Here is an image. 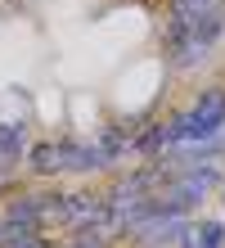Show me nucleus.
<instances>
[{
	"instance_id": "2",
	"label": "nucleus",
	"mask_w": 225,
	"mask_h": 248,
	"mask_svg": "<svg viewBox=\"0 0 225 248\" xmlns=\"http://www.w3.org/2000/svg\"><path fill=\"white\" fill-rule=\"evenodd\" d=\"M117 163V149L108 140H41L27 149V167L36 176H72V171H99Z\"/></svg>"
},
{
	"instance_id": "1",
	"label": "nucleus",
	"mask_w": 225,
	"mask_h": 248,
	"mask_svg": "<svg viewBox=\"0 0 225 248\" xmlns=\"http://www.w3.org/2000/svg\"><path fill=\"white\" fill-rule=\"evenodd\" d=\"M225 32V0L212 5H194V9H171V27H167V63L176 72H189L207 63L212 46Z\"/></svg>"
},
{
	"instance_id": "8",
	"label": "nucleus",
	"mask_w": 225,
	"mask_h": 248,
	"mask_svg": "<svg viewBox=\"0 0 225 248\" xmlns=\"http://www.w3.org/2000/svg\"><path fill=\"white\" fill-rule=\"evenodd\" d=\"M9 189V163H0V194Z\"/></svg>"
},
{
	"instance_id": "6",
	"label": "nucleus",
	"mask_w": 225,
	"mask_h": 248,
	"mask_svg": "<svg viewBox=\"0 0 225 248\" xmlns=\"http://www.w3.org/2000/svg\"><path fill=\"white\" fill-rule=\"evenodd\" d=\"M63 248H108V230H104V226H81V230L68 235Z\"/></svg>"
},
{
	"instance_id": "3",
	"label": "nucleus",
	"mask_w": 225,
	"mask_h": 248,
	"mask_svg": "<svg viewBox=\"0 0 225 248\" xmlns=\"http://www.w3.org/2000/svg\"><path fill=\"white\" fill-rule=\"evenodd\" d=\"M162 131H167V149H194V144L221 136L225 131V86L198 91V99H194L189 108L171 113V118L162 122Z\"/></svg>"
},
{
	"instance_id": "10",
	"label": "nucleus",
	"mask_w": 225,
	"mask_h": 248,
	"mask_svg": "<svg viewBox=\"0 0 225 248\" xmlns=\"http://www.w3.org/2000/svg\"><path fill=\"white\" fill-rule=\"evenodd\" d=\"M221 208H225V181H221Z\"/></svg>"
},
{
	"instance_id": "9",
	"label": "nucleus",
	"mask_w": 225,
	"mask_h": 248,
	"mask_svg": "<svg viewBox=\"0 0 225 248\" xmlns=\"http://www.w3.org/2000/svg\"><path fill=\"white\" fill-rule=\"evenodd\" d=\"M5 235H9V226H5V221H0V244H5Z\"/></svg>"
},
{
	"instance_id": "4",
	"label": "nucleus",
	"mask_w": 225,
	"mask_h": 248,
	"mask_svg": "<svg viewBox=\"0 0 225 248\" xmlns=\"http://www.w3.org/2000/svg\"><path fill=\"white\" fill-rule=\"evenodd\" d=\"M189 244L194 248H225V221H216V217L194 221L189 217Z\"/></svg>"
},
{
	"instance_id": "7",
	"label": "nucleus",
	"mask_w": 225,
	"mask_h": 248,
	"mask_svg": "<svg viewBox=\"0 0 225 248\" xmlns=\"http://www.w3.org/2000/svg\"><path fill=\"white\" fill-rule=\"evenodd\" d=\"M194 5H212V0H171V9H194Z\"/></svg>"
},
{
	"instance_id": "5",
	"label": "nucleus",
	"mask_w": 225,
	"mask_h": 248,
	"mask_svg": "<svg viewBox=\"0 0 225 248\" xmlns=\"http://www.w3.org/2000/svg\"><path fill=\"white\" fill-rule=\"evenodd\" d=\"M27 149V126L23 122H0V163H14Z\"/></svg>"
}]
</instances>
